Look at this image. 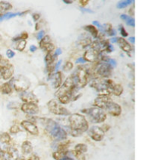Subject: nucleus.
Here are the masks:
<instances>
[{"mask_svg":"<svg viewBox=\"0 0 155 160\" xmlns=\"http://www.w3.org/2000/svg\"><path fill=\"white\" fill-rule=\"evenodd\" d=\"M76 85L72 75L66 78L65 82L58 88L55 93V97L61 104H68L74 98V93L76 90Z\"/></svg>","mask_w":155,"mask_h":160,"instance_id":"1","label":"nucleus"},{"mask_svg":"<svg viewBox=\"0 0 155 160\" xmlns=\"http://www.w3.org/2000/svg\"><path fill=\"white\" fill-rule=\"evenodd\" d=\"M70 134L73 137H80L88 131L89 123L83 115L78 113L71 114L68 118Z\"/></svg>","mask_w":155,"mask_h":160,"instance_id":"2","label":"nucleus"},{"mask_svg":"<svg viewBox=\"0 0 155 160\" xmlns=\"http://www.w3.org/2000/svg\"><path fill=\"white\" fill-rule=\"evenodd\" d=\"M43 124L46 131L57 140H65L67 138V132L60 127V125L55 121L49 118H44Z\"/></svg>","mask_w":155,"mask_h":160,"instance_id":"3","label":"nucleus"},{"mask_svg":"<svg viewBox=\"0 0 155 160\" xmlns=\"http://www.w3.org/2000/svg\"><path fill=\"white\" fill-rule=\"evenodd\" d=\"M71 75L74 78L77 89L85 88L89 82L90 78V71L84 66L78 67L77 69Z\"/></svg>","mask_w":155,"mask_h":160,"instance_id":"4","label":"nucleus"},{"mask_svg":"<svg viewBox=\"0 0 155 160\" xmlns=\"http://www.w3.org/2000/svg\"><path fill=\"white\" fill-rule=\"evenodd\" d=\"M82 112L86 114L90 117L91 122L93 123H102L107 118V115L104 110L97 107H92L82 110Z\"/></svg>","mask_w":155,"mask_h":160,"instance_id":"5","label":"nucleus"},{"mask_svg":"<svg viewBox=\"0 0 155 160\" xmlns=\"http://www.w3.org/2000/svg\"><path fill=\"white\" fill-rule=\"evenodd\" d=\"M12 88L19 93H24L27 91L30 87V82L29 80L24 75H17L11 81Z\"/></svg>","mask_w":155,"mask_h":160,"instance_id":"6","label":"nucleus"},{"mask_svg":"<svg viewBox=\"0 0 155 160\" xmlns=\"http://www.w3.org/2000/svg\"><path fill=\"white\" fill-rule=\"evenodd\" d=\"M14 74V67L9 61L2 58L0 61V79L9 80Z\"/></svg>","mask_w":155,"mask_h":160,"instance_id":"7","label":"nucleus"},{"mask_svg":"<svg viewBox=\"0 0 155 160\" xmlns=\"http://www.w3.org/2000/svg\"><path fill=\"white\" fill-rule=\"evenodd\" d=\"M47 106L49 111L51 113L55 114V115H64V116L70 115V112L67 108L63 107L61 105L58 103L55 99H51L50 101H49V102L47 103Z\"/></svg>","mask_w":155,"mask_h":160,"instance_id":"8","label":"nucleus"},{"mask_svg":"<svg viewBox=\"0 0 155 160\" xmlns=\"http://www.w3.org/2000/svg\"><path fill=\"white\" fill-rule=\"evenodd\" d=\"M113 72V67L108 63H103L98 65L95 68V75L96 78H108L112 74Z\"/></svg>","mask_w":155,"mask_h":160,"instance_id":"9","label":"nucleus"},{"mask_svg":"<svg viewBox=\"0 0 155 160\" xmlns=\"http://www.w3.org/2000/svg\"><path fill=\"white\" fill-rule=\"evenodd\" d=\"M90 87L95 89L98 92L102 93L101 94H106V95H108L107 90H108V79L95 78L90 83Z\"/></svg>","mask_w":155,"mask_h":160,"instance_id":"10","label":"nucleus"},{"mask_svg":"<svg viewBox=\"0 0 155 160\" xmlns=\"http://www.w3.org/2000/svg\"><path fill=\"white\" fill-rule=\"evenodd\" d=\"M110 102H112V99L109 96L106 95V94H101L95 99L93 105L95 106V107L105 110Z\"/></svg>","mask_w":155,"mask_h":160,"instance_id":"11","label":"nucleus"},{"mask_svg":"<svg viewBox=\"0 0 155 160\" xmlns=\"http://www.w3.org/2000/svg\"><path fill=\"white\" fill-rule=\"evenodd\" d=\"M89 136L95 141L99 142L104 139V131L99 126H93L88 131Z\"/></svg>","mask_w":155,"mask_h":160,"instance_id":"12","label":"nucleus"},{"mask_svg":"<svg viewBox=\"0 0 155 160\" xmlns=\"http://www.w3.org/2000/svg\"><path fill=\"white\" fill-rule=\"evenodd\" d=\"M124 92V88L119 83H115L112 80L108 79V87L107 93L109 96L110 94H113L116 97H120Z\"/></svg>","mask_w":155,"mask_h":160,"instance_id":"13","label":"nucleus"},{"mask_svg":"<svg viewBox=\"0 0 155 160\" xmlns=\"http://www.w3.org/2000/svg\"><path fill=\"white\" fill-rule=\"evenodd\" d=\"M100 55L101 53L99 52V50L90 48V49H87V50L85 51L84 55H83V58L85 62H95L97 61L98 59H99V58H100Z\"/></svg>","mask_w":155,"mask_h":160,"instance_id":"14","label":"nucleus"},{"mask_svg":"<svg viewBox=\"0 0 155 160\" xmlns=\"http://www.w3.org/2000/svg\"><path fill=\"white\" fill-rule=\"evenodd\" d=\"M40 47L42 50H44L47 53H51L55 49L54 44L51 43L50 37L48 35H45V37L40 41Z\"/></svg>","mask_w":155,"mask_h":160,"instance_id":"15","label":"nucleus"},{"mask_svg":"<svg viewBox=\"0 0 155 160\" xmlns=\"http://www.w3.org/2000/svg\"><path fill=\"white\" fill-rule=\"evenodd\" d=\"M21 124L23 128L26 130L30 134L34 135V136H37L39 134L38 128L33 122H30V121H23V122H21Z\"/></svg>","mask_w":155,"mask_h":160,"instance_id":"16","label":"nucleus"},{"mask_svg":"<svg viewBox=\"0 0 155 160\" xmlns=\"http://www.w3.org/2000/svg\"><path fill=\"white\" fill-rule=\"evenodd\" d=\"M21 108L22 112L27 115H36L40 111L39 106L35 103H24L21 105Z\"/></svg>","mask_w":155,"mask_h":160,"instance_id":"17","label":"nucleus"},{"mask_svg":"<svg viewBox=\"0 0 155 160\" xmlns=\"http://www.w3.org/2000/svg\"><path fill=\"white\" fill-rule=\"evenodd\" d=\"M20 98L22 101H24V103H35L37 104L39 102V99L36 97V95L32 92L25 91L24 93H21Z\"/></svg>","mask_w":155,"mask_h":160,"instance_id":"18","label":"nucleus"},{"mask_svg":"<svg viewBox=\"0 0 155 160\" xmlns=\"http://www.w3.org/2000/svg\"><path fill=\"white\" fill-rule=\"evenodd\" d=\"M105 110H106L110 115L115 117L120 115L121 112H122V108H121V106L119 104L114 102L113 101L108 104V106H107L106 109Z\"/></svg>","mask_w":155,"mask_h":160,"instance_id":"19","label":"nucleus"},{"mask_svg":"<svg viewBox=\"0 0 155 160\" xmlns=\"http://www.w3.org/2000/svg\"><path fill=\"white\" fill-rule=\"evenodd\" d=\"M19 157L18 151L14 147H8L4 152L5 160H17Z\"/></svg>","mask_w":155,"mask_h":160,"instance_id":"20","label":"nucleus"},{"mask_svg":"<svg viewBox=\"0 0 155 160\" xmlns=\"http://www.w3.org/2000/svg\"><path fill=\"white\" fill-rule=\"evenodd\" d=\"M66 158H67V160H85L84 154L74 150L67 151Z\"/></svg>","mask_w":155,"mask_h":160,"instance_id":"21","label":"nucleus"},{"mask_svg":"<svg viewBox=\"0 0 155 160\" xmlns=\"http://www.w3.org/2000/svg\"><path fill=\"white\" fill-rule=\"evenodd\" d=\"M117 43H118L119 47H120V49H122L124 52H125L126 53H130L133 50V48H132L131 45L123 37H119L117 38Z\"/></svg>","mask_w":155,"mask_h":160,"instance_id":"22","label":"nucleus"},{"mask_svg":"<svg viewBox=\"0 0 155 160\" xmlns=\"http://www.w3.org/2000/svg\"><path fill=\"white\" fill-rule=\"evenodd\" d=\"M92 41L91 37L90 36L85 35V33H83V34L82 33V34L80 35V37H79V39H78V43H79L80 45L83 48L90 47V44L92 43Z\"/></svg>","mask_w":155,"mask_h":160,"instance_id":"23","label":"nucleus"},{"mask_svg":"<svg viewBox=\"0 0 155 160\" xmlns=\"http://www.w3.org/2000/svg\"><path fill=\"white\" fill-rule=\"evenodd\" d=\"M21 151L24 155H30L33 152V146L32 143L28 140H26L21 145Z\"/></svg>","mask_w":155,"mask_h":160,"instance_id":"24","label":"nucleus"},{"mask_svg":"<svg viewBox=\"0 0 155 160\" xmlns=\"http://www.w3.org/2000/svg\"><path fill=\"white\" fill-rule=\"evenodd\" d=\"M52 78H54V88L55 89L59 88L61 86L62 81H63V78H62L61 72H55Z\"/></svg>","mask_w":155,"mask_h":160,"instance_id":"25","label":"nucleus"},{"mask_svg":"<svg viewBox=\"0 0 155 160\" xmlns=\"http://www.w3.org/2000/svg\"><path fill=\"white\" fill-rule=\"evenodd\" d=\"M0 93L5 95H9L12 93V86L10 82L4 83L0 86Z\"/></svg>","mask_w":155,"mask_h":160,"instance_id":"26","label":"nucleus"},{"mask_svg":"<svg viewBox=\"0 0 155 160\" xmlns=\"http://www.w3.org/2000/svg\"><path fill=\"white\" fill-rule=\"evenodd\" d=\"M57 56L55 54H53L52 52L47 53L45 57V61L46 62V65H55V62L57 60Z\"/></svg>","mask_w":155,"mask_h":160,"instance_id":"27","label":"nucleus"},{"mask_svg":"<svg viewBox=\"0 0 155 160\" xmlns=\"http://www.w3.org/2000/svg\"><path fill=\"white\" fill-rule=\"evenodd\" d=\"M102 30V33H107L109 36H114L115 35V31L114 30L113 27L110 24H105L101 28Z\"/></svg>","mask_w":155,"mask_h":160,"instance_id":"28","label":"nucleus"},{"mask_svg":"<svg viewBox=\"0 0 155 160\" xmlns=\"http://www.w3.org/2000/svg\"><path fill=\"white\" fill-rule=\"evenodd\" d=\"M12 8V4L5 2H0V16L5 15L7 11L11 10Z\"/></svg>","mask_w":155,"mask_h":160,"instance_id":"29","label":"nucleus"},{"mask_svg":"<svg viewBox=\"0 0 155 160\" xmlns=\"http://www.w3.org/2000/svg\"><path fill=\"white\" fill-rule=\"evenodd\" d=\"M67 151H55V152H53L52 154L53 158H54L55 160H67L66 154H67Z\"/></svg>","mask_w":155,"mask_h":160,"instance_id":"30","label":"nucleus"},{"mask_svg":"<svg viewBox=\"0 0 155 160\" xmlns=\"http://www.w3.org/2000/svg\"><path fill=\"white\" fill-rule=\"evenodd\" d=\"M84 29L86 31H88L94 38H97L99 36V31L94 25H86L84 27Z\"/></svg>","mask_w":155,"mask_h":160,"instance_id":"31","label":"nucleus"},{"mask_svg":"<svg viewBox=\"0 0 155 160\" xmlns=\"http://www.w3.org/2000/svg\"><path fill=\"white\" fill-rule=\"evenodd\" d=\"M11 137L7 132H2L0 134V143L3 144H9L11 142Z\"/></svg>","mask_w":155,"mask_h":160,"instance_id":"32","label":"nucleus"},{"mask_svg":"<svg viewBox=\"0 0 155 160\" xmlns=\"http://www.w3.org/2000/svg\"><path fill=\"white\" fill-rule=\"evenodd\" d=\"M26 12H24V13H5V15L0 16V22L1 21H2L3 20H6V19H9V18H14L15 17V16H17V15H23L24 14H25Z\"/></svg>","mask_w":155,"mask_h":160,"instance_id":"33","label":"nucleus"},{"mask_svg":"<svg viewBox=\"0 0 155 160\" xmlns=\"http://www.w3.org/2000/svg\"><path fill=\"white\" fill-rule=\"evenodd\" d=\"M120 18L125 21L127 25L135 27V20L133 18L129 17V16H127L126 15H121Z\"/></svg>","mask_w":155,"mask_h":160,"instance_id":"34","label":"nucleus"},{"mask_svg":"<svg viewBox=\"0 0 155 160\" xmlns=\"http://www.w3.org/2000/svg\"><path fill=\"white\" fill-rule=\"evenodd\" d=\"M74 150L84 154L85 152H86L87 150H88V147H87L86 145L83 144V143H79V144L76 146L75 148H74Z\"/></svg>","mask_w":155,"mask_h":160,"instance_id":"35","label":"nucleus"},{"mask_svg":"<svg viewBox=\"0 0 155 160\" xmlns=\"http://www.w3.org/2000/svg\"><path fill=\"white\" fill-rule=\"evenodd\" d=\"M26 44V40H20V41H17V43L16 44L15 49H17V50L20 51V52H22V51L25 49Z\"/></svg>","mask_w":155,"mask_h":160,"instance_id":"36","label":"nucleus"},{"mask_svg":"<svg viewBox=\"0 0 155 160\" xmlns=\"http://www.w3.org/2000/svg\"><path fill=\"white\" fill-rule=\"evenodd\" d=\"M133 2V1L131 0H126V1H120L119 2L118 4H117V8H124L125 7L128 6V5L131 4Z\"/></svg>","mask_w":155,"mask_h":160,"instance_id":"37","label":"nucleus"},{"mask_svg":"<svg viewBox=\"0 0 155 160\" xmlns=\"http://www.w3.org/2000/svg\"><path fill=\"white\" fill-rule=\"evenodd\" d=\"M73 68H74V64L71 62H67L65 63V65H64L63 70L65 72H70V70H72Z\"/></svg>","mask_w":155,"mask_h":160,"instance_id":"38","label":"nucleus"},{"mask_svg":"<svg viewBox=\"0 0 155 160\" xmlns=\"http://www.w3.org/2000/svg\"><path fill=\"white\" fill-rule=\"evenodd\" d=\"M20 128H19L18 125H17V124H14V125H12L10 128V132L12 133V134H17V133L20 132Z\"/></svg>","mask_w":155,"mask_h":160,"instance_id":"39","label":"nucleus"},{"mask_svg":"<svg viewBox=\"0 0 155 160\" xmlns=\"http://www.w3.org/2000/svg\"><path fill=\"white\" fill-rule=\"evenodd\" d=\"M6 56L8 58H12L15 56V52H14L12 49H8L6 51Z\"/></svg>","mask_w":155,"mask_h":160,"instance_id":"40","label":"nucleus"},{"mask_svg":"<svg viewBox=\"0 0 155 160\" xmlns=\"http://www.w3.org/2000/svg\"><path fill=\"white\" fill-rule=\"evenodd\" d=\"M44 37H45V31H41L40 32H39L38 34L36 35V39L40 41V40H42V39Z\"/></svg>","mask_w":155,"mask_h":160,"instance_id":"41","label":"nucleus"},{"mask_svg":"<svg viewBox=\"0 0 155 160\" xmlns=\"http://www.w3.org/2000/svg\"><path fill=\"white\" fill-rule=\"evenodd\" d=\"M120 33H121V35H122L123 37H127L128 36V33H127V32L126 31V30H125V28H124V27H123L122 25H120Z\"/></svg>","mask_w":155,"mask_h":160,"instance_id":"42","label":"nucleus"},{"mask_svg":"<svg viewBox=\"0 0 155 160\" xmlns=\"http://www.w3.org/2000/svg\"><path fill=\"white\" fill-rule=\"evenodd\" d=\"M19 37H20L21 40H26L28 38V34L27 33H25V32H24V33H21V34Z\"/></svg>","mask_w":155,"mask_h":160,"instance_id":"43","label":"nucleus"},{"mask_svg":"<svg viewBox=\"0 0 155 160\" xmlns=\"http://www.w3.org/2000/svg\"><path fill=\"white\" fill-rule=\"evenodd\" d=\"M27 160H40V158H39L36 155L33 154V155H31L29 158H28Z\"/></svg>","mask_w":155,"mask_h":160,"instance_id":"44","label":"nucleus"},{"mask_svg":"<svg viewBox=\"0 0 155 160\" xmlns=\"http://www.w3.org/2000/svg\"><path fill=\"white\" fill-rule=\"evenodd\" d=\"M85 62L84 59H83V58H79L78 59L76 60V64H84L85 63Z\"/></svg>","mask_w":155,"mask_h":160,"instance_id":"45","label":"nucleus"},{"mask_svg":"<svg viewBox=\"0 0 155 160\" xmlns=\"http://www.w3.org/2000/svg\"><path fill=\"white\" fill-rule=\"evenodd\" d=\"M33 18L35 21H37L39 20V19L40 18V14H33Z\"/></svg>","mask_w":155,"mask_h":160,"instance_id":"46","label":"nucleus"},{"mask_svg":"<svg viewBox=\"0 0 155 160\" xmlns=\"http://www.w3.org/2000/svg\"><path fill=\"white\" fill-rule=\"evenodd\" d=\"M93 25L95 27H97V28H100V29H101V28H102V25H101L100 24H99V21H93Z\"/></svg>","mask_w":155,"mask_h":160,"instance_id":"47","label":"nucleus"},{"mask_svg":"<svg viewBox=\"0 0 155 160\" xmlns=\"http://www.w3.org/2000/svg\"><path fill=\"white\" fill-rule=\"evenodd\" d=\"M80 4H81L82 6L84 7L87 4H89V1H88V0H83V1H82V0H80Z\"/></svg>","mask_w":155,"mask_h":160,"instance_id":"48","label":"nucleus"},{"mask_svg":"<svg viewBox=\"0 0 155 160\" xmlns=\"http://www.w3.org/2000/svg\"><path fill=\"white\" fill-rule=\"evenodd\" d=\"M4 159V151L2 150V148L0 147V160Z\"/></svg>","mask_w":155,"mask_h":160,"instance_id":"49","label":"nucleus"},{"mask_svg":"<svg viewBox=\"0 0 155 160\" xmlns=\"http://www.w3.org/2000/svg\"><path fill=\"white\" fill-rule=\"evenodd\" d=\"M61 52H62L61 49V48H58V49H56V51H55V54L57 56H59V55L61 54Z\"/></svg>","mask_w":155,"mask_h":160,"instance_id":"50","label":"nucleus"},{"mask_svg":"<svg viewBox=\"0 0 155 160\" xmlns=\"http://www.w3.org/2000/svg\"><path fill=\"white\" fill-rule=\"evenodd\" d=\"M36 49H37V48H36V47H35V46H30V52H34L35 51H36Z\"/></svg>","mask_w":155,"mask_h":160,"instance_id":"51","label":"nucleus"},{"mask_svg":"<svg viewBox=\"0 0 155 160\" xmlns=\"http://www.w3.org/2000/svg\"><path fill=\"white\" fill-rule=\"evenodd\" d=\"M61 64V60H60V61L58 62V63H56V65H55V70H58V68L60 67Z\"/></svg>","mask_w":155,"mask_h":160,"instance_id":"52","label":"nucleus"},{"mask_svg":"<svg viewBox=\"0 0 155 160\" xmlns=\"http://www.w3.org/2000/svg\"><path fill=\"white\" fill-rule=\"evenodd\" d=\"M63 2L65 3V4L70 5V4H72L73 1H67V0H63Z\"/></svg>","mask_w":155,"mask_h":160,"instance_id":"53","label":"nucleus"},{"mask_svg":"<svg viewBox=\"0 0 155 160\" xmlns=\"http://www.w3.org/2000/svg\"><path fill=\"white\" fill-rule=\"evenodd\" d=\"M117 37H114V38H112L111 40H110V42H113V43H114V42H117Z\"/></svg>","mask_w":155,"mask_h":160,"instance_id":"54","label":"nucleus"},{"mask_svg":"<svg viewBox=\"0 0 155 160\" xmlns=\"http://www.w3.org/2000/svg\"><path fill=\"white\" fill-rule=\"evenodd\" d=\"M129 40H130V41H131L132 42H133V43H135V37H130Z\"/></svg>","mask_w":155,"mask_h":160,"instance_id":"55","label":"nucleus"},{"mask_svg":"<svg viewBox=\"0 0 155 160\" xmlns=\"http://www.w3.org/2000/svg\"><path fill=\"white\" fill-rule=\"evenodd\" d=\"M81 9H82V11H85V12H90V13H92V11H90L89 9H84V8H81Z\"/></svg>","mask_w":155,"mask_h":160,"instance_id":"56","label":"nucleus"},{"mask_svg":"<svg viewBox=\"0 0 155 160\" xmlns=\"http://www.w3.org/2000/svg\"><path fill=\"white\" fill-rule=\"evenodd\" d=\"M36 31H38L39 30V24H36Z\"/></svg>","mask_w":155,"mask_h":160,"instance_id":"57","label":"nucleus"},{"mask_svg":"<svg viewBox=\"0 0 155 160\" xmlns=\"http://www.w3.org/2000/svg\"><path fill=\"white\" fill-rule=\"evenodd\" d=\"M2 56H1V55H0V61H1V60H2Z\"/></svg>","mask_w":155,"mask_h":160,"instance_id":"58","label":"nucleus"},{"mask_svg":"<svg viewBox=\"0 0 155 160\" xmlns=\"http://www.w3.org/2000/svg\"><path fill=\"white\" fill-rule=\"evenodd\" d=\"M0 40H1V36H0Z\"/></svg>","mask_w":155,"mask_h":160,"instance_id":"59","label":"nucleus"},{"mask_svg":"<svg viewBox=\"0 0 155 160\" xmlns=\"http://www.w3.org/2000/svg\"><path fill=\"white\" fill-rule=\"evenodd\" d=\"M20 160H24V159H20Z\"/></svg>","mask_w":155,"mask_h":160,"instance_id":"60","label":"nucleus"}]
</instances>
